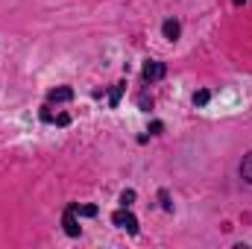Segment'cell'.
Wrapping results in <instances>:
<instances>
[{"mask_svg": "<svg viewBox=\"0 0 252 249\" xmlns=\"http://www.w3.org/2000/svg\"><path fill=\"white\" fill-rule=\"evenodd\" d=\"M112 223L118 226V229H126L129 235H138V217L129 211V205H124V208H118L115 214H112Z\"/></svg>", "mask_w": 252, "mask_h": 249, "instance_id": "6da1fadb", "label": "cell"}, {"mask_svg": "<svg viewBox=\"0 0 252 249\" xmlns=\"http://www.w3.org/2000/svg\"><path fill=\"white\" fill-rule=\"evenodd\" d=\"M164 73H167L164 62H156V59H150V62L144 64V70H141L144 82H158V79H164Z\"/></svg>", "mask_w": 252, "mask_h": 249, "instance_id": "7a4b0ae2", "label": "cell"}, {"mask_svg": "<svg viewBox=\"0 0 252 249\" xmlns=\"http://www.w3.org/2000/svg\"><path fill=\"white\" fill-rule=\"evenodd\" d=\"M62 223H64V232H67L70 238H79V223H76V208H73V205H67Z\"/></svg>", "mask_w": 252, "mask_h": 249, "instance_id": "3957f363", "label": "cell"}, {"mask_svg": "<svg viewBox=\"0 0 252 249\" xmlns=\"http://www.w3.org/2000/svg\"><path fill=\"white\" fill-rule=\"evenodd\" d=\"M161 32H164V38H167V41H176V38H179V32H182V27H179V21H173V18H170V21H164V24H161Z\"/></svg>", "mask_w": 252, "mask_h": 249, "instance_id": "277c9868", "label": "cell"}, {"mask_svg": "<svg viewBox=\"0 0 252 249\" xmlns=\"http://www.w3.org/2000/svg\"><path fill=\"white\" fill-rule=\"evenodd\" d=\"M47 100H50V103H67V100H73V91H70L67 85H62V88H53V91L47 94Z\"/></svg>", "mask_w": 252, "mask_h": 249, "instance_id": "5b68a950", "label": "cell"}, {"mask_svg": "<svg viewBox=\"0 0 252 249\" xmlns=\"http://www.w3.org/2000/svg\"><path fill=\"white\" fill-rule=\"evenodd\" d=\"M241 176L252 185V153H247V156H244V161H241Z\"/></svg>", "mask_w": 252, "mask_h": 249, "instance_id": "8992f818", "label": "cell"}, {"mask_svg": "<svg viewBox=\"0 0 252 249\" xmlns=\"http://www.w3.org/2000/svg\"><path fill=\"white\" fill-rule=\"evenodd\" d=\"M124 88H126V82H118V85L112 88V97H109V106H112V109L121 103V94H124Z\"/></svg>", "mask_w": 252, "mask_h": 249, "instance_id": "52a82bcc", "label": "cell"}, {"mask_svg": "<svg viewBox=\"0 0 252 249\" xmlns=\"http://www.w3.org/2000/svg\"><path fill=\"white\" fill-rule=\"evenodd\" d=\"M208 100H211V94H208V91H196V94H193V106H205Z\"/></svg>", "mask_w": 252, "mask_h": 249, "instance_id": "ba28073f", "label": "cell"}, {"mask_svg": "<svg viewBox=\"0 0 252 249\" xmlns=\"http://www.w3.org/2000/svg\"><path fill=\"white\" fill-rule=\"evenodd\" d=\"M73 208H76V214H85V217H94V214H97L94 205H73Z\"/></svg>", "mask_w": 252, "mask_h": 249, "instance_id": "9c48e42d", "label": "cell"}, {"mask_svg": "<svg viewBox=\"0 0 252 249\" xmlns=\"http://www.w3.org/2000/svg\"><path fill=\"white\" fill-rule=\"evenodd\" d=\"M121 202H124V205H132V202H135V190H124V193H121Z\"/></svg>", "mask_w": 252, "mask_h": 249, "instance_id": "30bf717a", "label": "cell"}, {"mask_svg": "<svg viewBox=\"0 0 252 249\" xmlns=\"http://www.w3.org/2000/svg\"><path fill=\"white\" fill-rule=\"evenodd\" d=\"M235 6H244V0H235Z\"/></svg>", "mask_w": 252, "mask_h": 249, "instance_id": "8fae6325", "label": "cell"}]
</instances>
